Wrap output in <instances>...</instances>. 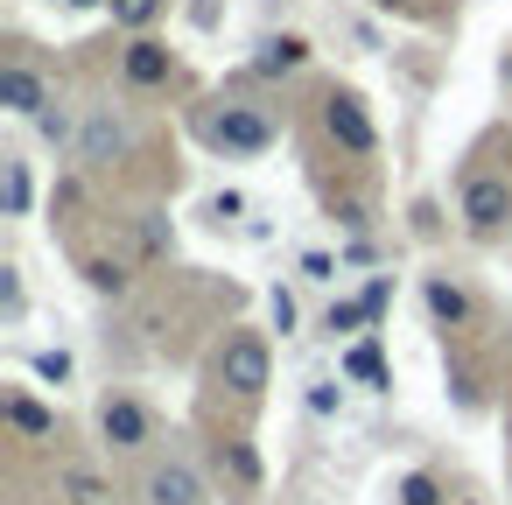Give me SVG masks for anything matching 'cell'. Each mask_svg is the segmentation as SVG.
Wrapping results in <instances>:
<instances>
[{
    "instance_id": "1",
    "label": "cell",
    "mask_w": 512,
    "mask_h": 505,
    "mask_svg": "<svg viewBox=\"0 0 512 505\" xmlns=\"http://www.w3.org/2000/svg\"><path fill=\"white\" fill-rule=\"evenodd\" d=\"M197 134H204L225 162H253V155H267V148L281 141L274 113L253 106V99H211V106L197 113Z\"/></svg>"
},
{
    "instance_id": "2",
    "label": "cell",
    "mask_w": 512,
    "mask_h": 505,
    "mask_svg": "<svg viewBox=\"0 0 512 505\" xmlns=\"http://www.w3.org/2000/svg\"><path fill=\"white\" fill-rule=\"evenodd\" d=\"M316 120H323V141H330L344 162H372V155H379V120H372V106H365L351 85H330V92L316 99Z\"/></svg>"
},
{
    "instance_id": "3",
    "label": "cell",
    "mask_w": 512,
    "mask_h": 505,
    "mask_svg": "<svg viewBox=\"0 0 512 505\" xmlns=\"http://www.w3.org/2000/svg\"><path fill=\"white\" fill-rule=\"evenodd\" d=\"M456 218L470 239H505L512 232V176L505 169H470L456 190Z\"/></svg>"
},
{
    "instance_id": "4",
    "label": "cell",
    "mask_w": 512,
    "mask_h": 505,
    "mask_svg": "<svg viewBox=\"0 0 512 505\" xmlns=\"http://www.w3.org/2000/svg\"><path fill=\"white\" fill-rule=\"evenodd\" d=\"M211 379H218L225 393H239V400H260V393L274 386V351H267V337H260V330H232V337L218 344V358H211Z\"/></svg>"
},
{
    "instance_id": "5",
    "label": "cell",
    "mask_w": 512,
    "mask_h": 505,
    "mask_svg": "<svg viewBox=\"0 0 512 505\" xmlns=\"http://www.w3.org/2000/svg\"><path fill=\"white\" fill-rule=\"evenodd\" d=\"M176 71H183V57L162 36H127V50H120V85L127 92H169Z\"/></svg>"
},
{
    "instance_id": "6",
    "label": "cell",
    "mask_w": 512,
    "mask_h": 505,
    "mask_svg": "<svg viewBox=\"0 0 512 505\" xmlns=\"http://www.w3.org/2000/svg\"><path fill=\"white\" fill-rule=\"evenodd\" d=\"M127 155H134L127 113H120V106H92L85 127H78V162H85V169H113V162H127Z\"/></svg>"
},
{
    "instance_id": "7",
    "label": "cell",
    "mask_w": 512,
    "mask_h": 505,
    "mask_svg": "<svg viewBox=\"0 0 512 505\" xmlns=\"http://www.w3.org/2000/svg\"><path fill=\"white\" fill-rule=\"evenodd\" d=\"M99 435H106L120 456L148 449V442H155V414H148V400H141V393H127V386H113V393L99 400Z\"/></svg>"
},
{
    "instance_id": "8",
    "label": "cell",
    "mask_w": 512,
    "mask_h": 505,
    "mask_svg": "<svg viewBox=\"0 0 512 505\" xmlns=\"http://www.w3.org/2000/svg\"><path fill=\"white\" fill-rule=\"evenodd\" d=\"M50 99H57V92H50V78H43L22 50H15V57H0V106H8L15 120H36Z\"/></svg>"
},
{
    "instance_id": "9",
    "label": "cell",
    "mask_w": 512,
    "mask_h": 505,
    "mask_svg": "<svg viewBox=\"0 0 512 505\" xmlns=\"http://www.w3.org/2000/svg\"><path fill=\"white\" fill-rule=\"evenodd\" d=\"M141 505H204V477L183 456H169V463H155L141 477Z\"/></svg>"
},
{
    "instance_id": "10",
    "label": "cell",
    "mask_w": 512,
    "mask_h": 505,
    "mask_svg": "<svg viewBox=\"0 0 512 505\" xmlns=\"http://www.w3.org/2000/svg\"><path fill=\"white\" fill-rule=\"evenodd\" d=\"M421 302H428L435 330H470V323H477L470 288H463V281H449V274H428V281H421Z\"/></svg>"
},
{
    "instance_id": "11",
    "label": "cell",
    "mask_w": 512,
    "mask_h": 505,
    "mask_svg": "<svg viewBox=\"0 0 512 505\" xmlns=\"http://www.w3.org/2000/svg\"><path fill=\"white\" fill-rule=\"evenodd\" d=\"M309 36H295V29H281V36H260V50H253V78H295V71H309Z\"/></svg>"
},
{
    "instance_id": "12",
    "label": "cell",
    "mask_w": 512,
    "mask_h": 505,
    "mask_svg": "<svg viewBox=\"0 0 512 505\" xmlns=\"http://www.w3.org/2000/svg\"><path fill=\"white\" fill-rule=\"evenodd\" d=\"M337 379H351V386H365V393H386L393 386V372H386V351H379V337L365 330L344 358H337Z\"/></svg>"
},
{
    "instance_id": "13",
    "label": "cell",
    "mask_w": 512,
    "mask_h": 505,
    "mask_svg": "<svg viewBox=\"0 0 512 505\" xmlns=\"http://www.w3.org/2000/svg\"><path fill=\"white\" fill-rule=\"evenodd\" d=\"M0 414H8V428H15L22 442H50V435H57V407L29 400V393H8V400H0Z\"/></svg>"
},
{
    "instance_id": "14",
    "label": "cell",
    "mask_w": 512,
    "mask_h": 505,
    "mask_svg": "<svg viewBox=\"0 0 512 505\" xmlns=\"http://www.w3.org/2000/svg\"><path fill=\"white\" fill-rule=\"evenodd\" d=\"M218 470H232L239 491H260V477H267V463H260V449L246 435H218Z\"/></svg>"
},
{
    "instance_id": "15",
    "label": "cell",
    "mask_w": 512,
    "mask_h": 505,
    "mask_svg": "<svg viewBox=\"0 0 512 505\" xmlns=\"http://www.w3.org/2000/svg\"><path fill=\"white\" fill-rule=\"evenodd\" d=\"M57 491H64L71 505H113V484H106L99 470H85V463H64V470H57Z\"/></svg>"
},
{
    "instance_id": "16",
    "label": "cell",
    "mask_w": 512,
    "mask_h": 505,
    "mask_svg": "<svg viewBox=\"0 0 512 505\" xmlns=\"http://www.w3.org/2000/svg\"><path fill=\"white\" fill-rule=\"evenodd\" d=\"M106 15H113V29H127V36H155V22L169 15V0H106Z\"/></svg>"
},
{
    "instance_id": "17",
    "label": "cell",
    "mask_w": 512,
    "mask_h": 505,
    "mask_svg": "<svg viewBox=\"0 0 512 505\" xmlns=\"http://www.w3.org/2000/svg\"><path fill=\"white\" fill-rule=\"evenodd\" d=\"M85 288H99V295H127V288H134V267H127L120 253H85Z\"/></svg>"
},
{
    "instance_id": "18",
    "label": "cell",
    "mask_w": 512,
    "mask_h": 505,
    "mask_svg": "<svg viewBox=\"0 0 512 505\" xmlns=\"http://www.w3.org/2000/svg\"><path fill=\"white\" fill-rule=\"evenodd\" d=\"M0 176H8V218H29V211H36V176H29V162L8 155V162H0Z\"/></svg>"
},
{
    "instance_id": "19",
    "label": "cell",
    "mask_w": 512,
    "mask_h": 505,
    "mask_svg": "<svg viewBox=\"0 0 512 505\" xmlns=\"http://www.w3.org/2000/svg\"><path fill=\"white\" fill-rule=\"evenodd\" d=\"M134 239H141L148 260H169V253H176V225H169L162 211H141V218H134Z\"/></svg>"
},
{
    "instance_id": "20",
    "label": "cell",
    "mask_w": 512,
    "mask_h": 505,
    "mask_svg": "<svg viewBox=\"0 0 512 505\" xmlns=\"http://www.w3.org/2000/svg\"><path fill=\"white\" fill-rule=\"evenodd\" d=\"M36 134H43V141H50V148H78V134H71V113H64V106H57V99H50V106H43V113H36Z\"/></svg>"
},
{
    "instance_id": "21",
    "label": "cell",
    "mask_w": 512,
    "mask_h": 505,
    "mask_svg": "<svg viewBox=\"0 0 512 505\" xmlns=\"http://www.w3.org/2000/svg\"><path fill=\"white\" fill-rule=\"evenodd\" d=\"M365 323H372L365 302H330V309H323V330H330V337H358Z\"/></svg>"
},
{
    "instance_id": "22",
    "label": "cell",
    "mask_w": 512,
    "mask_h": 505,
    "mask_svg": "<svg viewBox=\"0 0 512 505\" xmlns=\"http://www.w3.org/2000/svg\"><path fill=\"white\" fill-rule=\"evenodd\" d=\"M29 365H36V379H50V386H71V372H78V358H71L64 344H50V351H36Z\"/></svg>"
},
{
    "instance_id": "23",
    "label": "cell",
    "mask_w": 512,
    "mask_h": 505,
    "mask_svg": "<svg viewBox=\"0 0 512 505\" xmlns=\"http://www.w3.org/2000/svg\"><path fill=\"white\" fill-rule=\"evenodd\" d=\"M400 505H442V484H435L428 470H407V477H400Z\"/></svg>"
},
{
    "instance_id": "24",
    "label": "cell",
    "mask_w": 512,
    "mask_h": 505,
    "mask_svg": "<svg viewBox=\"0 0 512 505\" xmlns=\"http://www.w3.org/2000/svg\"><path fill=\"white\" fill-rule=\"evenodd\" d=\"M302 400H309V414H337L344 407V379H309Z\"/></svg>"
},
{
    "instance_id": "25",
    "label": "cell",
    "mask_w": 512,
    "mask_h": 505,
    "mask_svg": "<svg viewBox=\"0 0 512 505\" xmlns=\"http://www.w3.org/2000/svg\"><path fill=\"white\" fill-rule=\"evenodd\" d=\"M267 316H274V330H281V337H295V323H302V309H295V295H288V288H274V295H267Z\"/></svg>"
},
{
    "instance_id": "26",
    "label": "cell",
    "mask_w": 512,
    "mask_h": 505,
    "mask_svg": "<svg viewBox=\"0 0 512 505\" xmlns=\"http://www.w3.org/2000/svg\"><path fill=\"white\" fill-rule=\"evenodd\" d=\"M302 281H337V253L309 246V253H302Z\"/></svg>"
},
{
    "instance_id": "27",
    "label": "cell",
    "mask_w": 512,
    "mask_h": 505,
    "mask_svg": "<svg viewBox=\"0 0 512 505\" xmlns=\"http://www.w3.org/2000/svg\"><path fill=\"white\" fill-rule=\"evenodd\" d=\"M0 309H8V323L22 316V267H0Z\"/></svg>"
},
{
    "instance_id": "28",
    "label": "cell",
    "mask_w": 512,
    "mask_h": 505,
    "mask_svg": "<svg viewBox=\"0 0 512 505\" xmlns=\"http://www.w3.org/2000/svg\"><path fill=\"white\" fill-rule=\"evenodd\" d=\"M239 211H246V197H239V190H225V197H211V218H239Z\"/></svg>"
},
{
    "instance_id": "29",
    "label": "cell",
    "mask_w": 512,
    "mask_h": 505,
    "mask_svg": "<svg viewBox=\"0 0 512 505\" xmlns=\"http://www.w3.org/2000/svg\"><path fill=\"white\" fill-rule=\"evenodd\" d=\"M358 302H365V316H372V323H379V316H386V281H372V288H365V295H358Z\"/></svg>"
},
{
    "instance_id": "30",
    "label": "cell",
    "mask_w": 512,
    "mask_h": 505,
    "mask_svg": "<svg viewBox=\"0 0 512 505\" xmlns=\"http://www.w3.org/2000/svg\"><path fill=\"white\" fill-rule=\"evenodd\" d=\"M372 8H379V15H400V22H414V15H421V0H372Z\"/></svg>"
},
{
    "instance_id": "31",
    "label": "cell",
    "mask_w": 512,
    "mask_h": 505,
    "mask_svg": "<svg viewBox=\"0 0 512 505\" xmlns=\"http://www.w3.org/2000/svg\"><path fill=\"white\" fill-rule=\"evenodd\" d=\"M57 8H71V15H92V8H106V0H57Z\"/></svg>"
}]
</instances>
